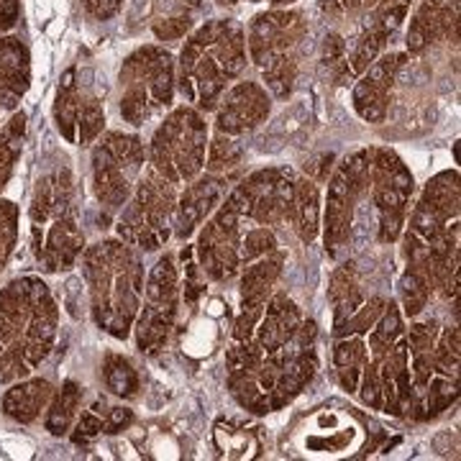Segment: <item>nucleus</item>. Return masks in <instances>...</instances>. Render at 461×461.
Masks as SVG:
<instances>
[{
	"label": "nucleus",
	"instance_id": "obj_1",
	"mask_svg": "<svg viewBox=\"0 0 461 461\" xmlns=\"http://www.w3.org/2000/svg\"><path fill=\"white\" fill-rule=\"evenodd\" d=\"M247 65V39L236 21H211L190 36L180 54V90L185 98L215 108L226 83Z\"/></svg>",
	"mask_w": 461,
	"mask_h": 461
},
{
	"label": "nucleus",
	"instance_id": "obj_2",
	"mask_svg": "<svg viewBox=\"0 0 461 461\" xmlns=\"http://www.w3.org/2000/svg\"><path fill=\"white\" fill-rule=\"evenodd\" d=\"M129 93L123 98V115L141 123L151 111L172 103V54L157 47L136 51L126 65Z\"/></svg>",
	"mask_w": 461,
	"mask_h": 461
},
{
	"label": "nucleus",
	"instance_id": "obj_3",
	"mask_svg": "<svg viewBox=\"0 0 461 461\" xmlns=\"http://www.w3.org/2000/svg\"><path fill=\"white\" fill-rule=\"evenodd\" d=\"M205 157V123L193 108L169 115L154 139V162L169 180L193 177Z\"/></svg>",
	"mask_w": 461,
	"mask_h": 461
},
{
	"label": "nucleus",
	"instance_id": "obj_4",
	"mask_svg": "<svg viewBox=\"0 0 461 461\" xmlns=\"http://www.w3.org/2000/svg\"><path fill=\"white\" fill-rule=\"evenodd\" d=\"M305 32L308 26L297 11H272L257 16L247 39L251 59L264 69L280 59L295 57L293 50L305 39Z\"/></svg>",
	"mask_w": 461,
	"mask_h": 461
},
{
	"label": "nucleus",
	"instance_id": "obj_5",
	"mask_svg": "<svg viewBox=\"0 0 461 461\" xmlns=\"http://www.w3.org/2000/svg\"><path fill=\"white\" fill-rule=\"evenodd\" d=\"M405 65V54H387L377 65H372L354 87V108L369 123H379L387 113L390 90L395 85L400 67Z\"/></svg>",
	"mask_w": 461,
	"mask_h": 461
},
{
	"label": "nucleus",
	"instance_id": "obj_6",
	"mask_svg": "<svg viewBox=\"0 0 461 461\" xmlns=\"http://www.w3.org/2000/svg\"><path fill=\"white\" fill-rule=\"evenodd\" d=\"M269 115V98L257 83H239L230 90L218 113V129L226 133H241L259 126Z\"/></svg>",
	"mask_w": 461,
	"mask_h": 461
},
{
	"label": "nucleus",
	"instance_id": "obj_7",
	"mask_svg": "<svg viewBox=\"0 0 461 461\" xmlns=\"http://www.w3.org/2000/svg\"><path fill=\"white\" fill-rule=\"evenodd\" d=\"M456 5L451 8L444 0H423L420 8L415 11L408 32V50L411 54H420L429 50L433 41L446 39V36H456L459 21H456Z\"/></svg>",
	"mask_w": 461,
	"mask_h": 461
},
{
	"label": "nucleus",
	"instance_id": "obj_8",
	"mask_svg": "<svg viewBox=\"0 0 461 461\" xmlns=\"http://www.w3.org/2000/svg\"><path fill=\"white\" fill-rule=\"evenodd\" d=\"M297 311L295 305L285 297H277L262 323V346H267V351H277L287 344L297 330Z\"/></svg>",
	"mask_w": 461,
	"mask_h": 461
},
{
	"label": "nucleus",
	"instance_id": "obj_9",
	"mask_svg": "<svg viewBox=\"0 0 461 461\" xmlns=\"http://www.w3.org/2000/svg\"><path fill=\"white\" fill-rule=\"evenodd\" d=\"M218 195V182H200L198 187H193L185 198H182V213H180V233L187 236L195 229L203 213L211 211V203Z\"/></svg>",
	"mask_w": 461,
	"mask_h": 461
},
{
	"label": "nucleus",
	"instance_id": "obj_10",
	"mask_svg": "<svg viewBox=\"0 0 461 461\" xmlns=\"http://www.w3.org/2000/svg\"><path fill=\"white\" fill-rule=\"evenodd\" d=\"M295 213L297 229L303 233V239L313 241L315 229H318V193H315L313 182H297Z\"/></svg>",
	"mask_w": 461,
	"mask_h": 461
},
{
	"label": "nucleus",
	"instance_id": "obj_11",
	"mask_svg": "<svg viewBox=\"0 0 461 461\" xmlns=\"http://www.w3.org/2000/svg\"><path fill=\"white\" fill-rule=\"evenodd\" d=\"M384 41H387V36L377 29H369V32L364 33L362 41L357 44V50L351 54V59L346 62V69H348V75H364L369 65L375 62L379 57V51L384 47Z\"/></svg>",
	"mask_w": 461,
	"mask_h": 461
},
{
	"label": "nucleus",
	"instance_id": "obj_12",
	"mask_svg": "<svg viewBox=\"0 0 461 461\" xmlns=\"http://www.w3.org/2000/svg\"><path fill=\"white\" fill-rule=\"evenodd\" d=\"M436 366L444 372L446 377H456V366H459V333L456 330H446Z\"/></svg>",
	"mask_w": 461,
	"mask_h": 461
},
{
	"label": "nucleus",
	"instance_id": "obj_13",
	"mask_svg": "<svg viewBox=\"0 0 461 461\" xmlns=\"http://www.w3.org/2000/svg\"><path fill=\"white\" fill-rule=\"evenodd\" d=\"M239 157H241V149L236 147L230 139H223V136H218L213 141V147H211V167H213V169L236 165Z\"/></svg>",
	"mask_w": 461,
	"mask_h": 461
},
{
	"label": "nucleus",
	"instance_id": "obj_14",
	"mask_svg": "<svg viewBox=\"0 0 461 461\" xmlns=\"http://www.w3.org/2000/svg\"><path fill=\"white\" fill-rule=\"evenodd\" d=\"M108 382H111L113 393H118V395H131L136 390V377L129 369V364L123 362H113V366L108 369Z\"/></svg>",
	"mask_w": 461,
	"mask_h": 461
},
{
	"label": "nucleus",
	"instance_id": "obj_15",
	"mask_svg": "<svg viewBox=\"0 0 461 461\" xmlns=\"http://www.w3.org/2000/svg\"><path fill=\"white\" fill-rule=\"evenodd\" d=\"M364 362V344L362 341H344L336 346V366L339 369H359Z\"/></svg>",
	"mask_w": 461,
	"mask_h": 461
},
{
	"label": "nucleus",
	"instance_id": "obj_16",
	"mask_svg": "<svg viewBox=\"0 0 461 461\" xmlns=\"http://www.w3.org/2000/svg\"><path fill=\"white\" fill-rule=\"evenodd\" d=\"M379 0H321L323 11H329L330 16H354L359 11L375 8Z\"/></svg>",
	"mask_w": 461,
	"mask_h": 461
},
{
	"label": "nucleus",
	"instance_id": "obj_17",
	"mask_svg": "<svg viewBox=\"0 0 461 461\" xmlns=\"http://www.w3.org/2000/svg\"><path fill=\"white\" fill-rule=\"evenodd\" d=\"M433 390H430V400H429V411L430 412H441L444 408L451 405V400H456V387L444 379V382H433L430 384Z\"/></svg>",
	"mask_w": 461,
	"mask_h": 461
},
{
	"label": "nucleus",
	"instance_id": "obj_18",
	"mask_svg": "<svg viewBox=\"0 0 461 461\" xmlns=\"http://www.w3.org/2000/svg\"><path fill=\"white\" fill-rule=\"evenodd\" d=\"M190 18L187 16H175V18H167V21H157L154 23V33L159 36V39H165V41H169V39H180V36H185V33L190 32Z\"/></svg>",
	"mask_w": 461,
	"mask_h": 461
},
{
	"label": "nucleus",
	"instance_id": "obj_19",
	"mask_svg": "<svg viewBox=\"0 0 461 461\" xmlns=\"http://www.w3.org/2000/svg\"><path fill=\"white\" fill-rule=\"evenodd\" d=\"M346 41L339 33H329L326 41H323V65L329 67H341L346 62Z\"/></svg>",
	"mask_w": 461,
	"mask_h": 461
},
{
	"label": "nucleus",
	"instance_id": "obj_20",
	"mask_svg": "<svg viewBox=\"0 0 461 461\" xmlns=\"http://www.w3.org/2000/svg\"><path fill=\"white\" fill-rule=\"evenodd\" d=\"M272 247H275V239H272V233H267V229L251 230L247 236V244H244V259H254L257 254H264Z\"/></svg>",
	"mask_w": 461,
	"mask_h": 461
},
{
	"label": "nucleus",
	"instance_id": "obj_21",
	"mask_svg": "<svg viewBox=\"0 0 461 461\" xmlns=\"http://www.w3.org/2000/svg\"><path fill=\"white\" fill-rule=\"evenodd\" d=\"M90 3V8L98 14V16H108V14H113L115 8L121 5V0H87Z\"/></svg>",
	"mask_w": 461,
	"mask_h": 461
},
{
	"label": "nucleus",
	"instance_id": "obj_22",
	"mask_svg": "<svg viewBox=\"0 0 461 461\" xmlns=\"http://www.w3.org/2000/svg\"><path fill=\"white\" fill-rule=\"evenodd\" d=\"M126 423H131V411L115 408V411H113V423H111V429H118V426H126Z\"/></svg>",
	"mask_w": 461,
	"mask_h": 461
},
{
	"label": "nucleus",
	"instance_id": "obj_23",
	"mask_svg": "<svg viewBox=\"0 0 461 461\" xmlns=\"http://www.w3.org/2000/svg\"><path fill=\"white\" fill-rule=\"evenodd\" d=\"M275 5H287V3H295V0H272Z\"/></svg>",
	"mask_w": 461,
	"mask_h": 461
},
{
	"label": "nucleus",
	"instance_id": "obj_24",
	"mask_svg": "<svg viewBox=\"0 0 461 461\" xmlns=\"http://www.w3.org/2000/svg\"><path fill=\"white\" fill-rule=\"evenodd\" d=\"M185 3H187V5H198L200 0H185Z\"/></svg>",
	"mask_w": 461,
	"mask_h": 461
},
{
	"label": "nucleus",
	"instance_id": "obj_25",
	"mask_svg": "<svg viewBox=\"0 0 461 461\" xmlns=\"http://www.w3.org/2000/svg\"><path fill=\"white\" fill-rule=\"evenodd\" d=\"M254 3H259V0H254Z\"/></svg>",
	"mask_w": 461,
	"mask_h": 461
}]
</instances>
